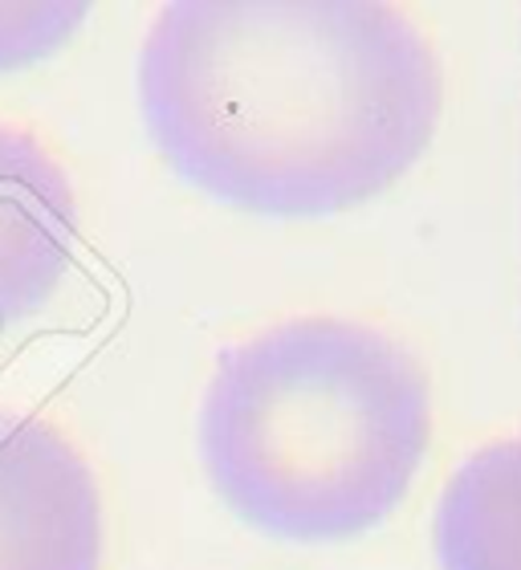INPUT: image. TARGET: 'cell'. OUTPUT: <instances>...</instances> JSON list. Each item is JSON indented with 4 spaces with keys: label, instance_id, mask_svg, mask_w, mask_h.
Returning <instances> with one entry per match:
<instances>
[{
    "label": "cell",
    "instance_id": "obj_2",
    "mask_svg": "<svg viewBox=\"0 0 521 570\" xmlns=\"http://www.w3.org/2000/svg\"><path fill=\"white\" fill-rule=\"evenodd\" d=\"M432 444L424 367L380 326L277 322L220 351L196 449L240 522L294 547L351 542L400 510Z\"/></svg>",
    "mask_w": 521,
    "mask_h": 570
},
{
    "label": "cell",
    "instance_id": "obj_4",
    "mask_svg": "<svg viewBox=\"0 0 521 570\" xmlns=\"http://www.w3.org/2000/svg\"><path fill=\"white\" fill-rule=\"evenodd\" d=\"M70 176L29 131L0 127V331L49 306L73 262Z\"/></svg>",
    "mask_w": 521,
    "mask_h": 570
},
{
    "label": "cell",
    "instance_id": "obj_5",
    "mask_svg": "<svg viewBox=\"0 0 521 570\" xmlns=\"http://www.w3.org/2000/svg\"><path fill=\"white\" fill-rule=\"evenodd\" d=\"M440 570H521V432L456 464L432 518Z\"/></svg>",
    "mask_w": 521,
    "mask_h": 570
},
{
    "label": "cell",
    "instance_id": "obj_1",
    "mask_svg": "<svg viewBox=\"0 0 521 570\" xmlns=\"http://www.w3.org/2000/svg\"><path fill=\"white\" fill-rule=\"evenodd\" d=\"M135 86L164 164L269 220L375 200L424 159L444 110L424 29L371 0H179Z\"/></svg>",
    "mask_w": 521,
    "mask_h": 570
},
{
    "label": "cell",
    "instance_id": "obj_3",
    "mask_svg": "<svg viewBox=\"0 0 521 570\" xmlns=\"http://www.w3.org/2000/svg\"><path fill=\"white\" fill-rule=\"evenodd\" d=\"M102 493L61 428L0 412V570H98Z\"/></svg>",
    "mask_w": 521,
    "mask_h": 570
},
{
    "label": "cell",
    "instance_id": "obj_6",
    "mask_svg": "<svg viewBox=\"0 0 521 570\" xmlns=\"http://www.w3.org/2000/svg\"><path fill=\"white\" fill-rule=\"evenodd\" d=\"M86 4H0V73L53 58L86 21Z\"/></svg>",
    "mask_w": 521,
    "mask_h": 570
}]
</instances>
